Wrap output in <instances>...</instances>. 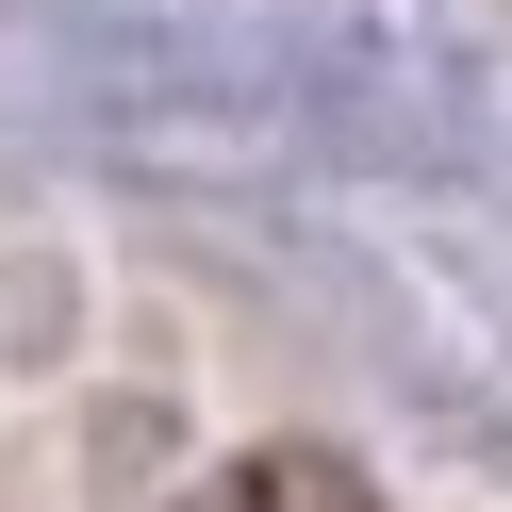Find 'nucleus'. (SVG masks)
Masks as SVG:
<instances>
[{"instance_id": "f257e3e1", "label": "nucleus", "mask_w": 512, "mask_h": 512, "mask_svg": "<svg viewBox=\"0 0 512 512\" xmlns=\"http://www.w3.org/2000/svg\"><path fill=\"white\" fill-rule=\"evenodd\" d=\"M199 512H364V479H347V463H314V446H265V463H232Z\"/></svg>"}]
</instances>
